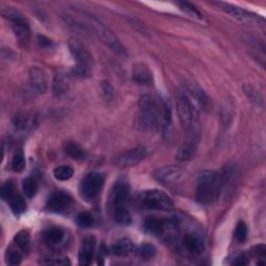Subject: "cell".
I'll use <instances>...</instances> for the list:
<instances>
[{
  "label": "cell",
  "mask_w": 266,
  "mask_h": 266,
  "mask_svg": "<svg viewBox=\"0 0 266 266\" xmlns=\"http://www.w3.org/2000/svg\"><path fill=\"white\" fill-rule=\"evenodd\" d=\"M227 173L215 171H203L198 177L196 199L201 204H210L214 202L227 179Z\"/></svg>",
  "instance_id": "1"
},
{
  "label": "cell",
  "mask_w": 266,
  "mask_h": 266,
  "mask_svg": "<svg viewBox=\"0 0 266 266\" xmlns=\"http://www.w3.org/2000/svg\"><path fill=\"white\" fill-rule=\"evenodd\" d=\"M202 108L189 95L181 90L177 97V112L187 138H197L196 129L199 122V112Z\"/></svg>",
  "instance_id": "2"
},
{
  "label": "cell",
  "mask_w": 266,
  "mask_h": 266,
  "mask_svg": "<svg viewBox=\"0 0 266 266\" xmlns=\"http://www.w3.org/2000/svg\"><path fill=\"white\" fill-rule=\"evenodd\" d=\"M90 26L93 28V31L96 33L98 38L114 53L120 56H127L128 53L126 48L123 46L121 41L117 39V37L109 27H107L104 23H102L95 17H90Z\"/></svg>",
  "instance_id": "3"
},
{
  "label": "cell",
  "mask_w": 266,
  "mask_h": 266,
  "mask_svg": "<svg viewBox=\"0 0 266 266\" xmlns=\"http://www.w3.org/2000/svg\"><path fill=\"white\" fill-rule=\"evenodd\" d=\"M140 120L143 127L154 129L157 126L160 110L157 107L156 101L151 95H142L139 101Z\"/></svg>",
  "instance_id": "4"
},
{
  "label": "cell",
  "mask_w": 266,
  "mask_h": 266,
  "mask_svg": "<svg viewBox=\"0 0 266 266\" xmlns=\"http://www.w3.org/2000/svg\"><path fill=\"white\" fill-rule=\"evenodd\" d=\"M141 202L147 209L168 211L173 209L174 203L172 198L165 191L159 189L147 190L142 195Z\"/></svg>",
  "instance_id": "5"
},
{
  "label": "cell",
  "mask_w": 266,
  "mask_h": 266,
  "mask_svg": "<svg viewBox=\"0 0 266 266\" xmlns=\"http://www.w3.org/2000/svg\"><path fill=\"white\" fill-rule=\"evenodd\" d=\"M105 182V176L99 172L88 173L80 183V196L86 201L95 200L101 193Z\"/></svg>",
  "instance_id": "6"
},
{
  "label": "cell",
  "mask_w": 266,
  "mask_h": 266,
  "mask_svg": "<svg viewBox=\"0 0 266 266\" xmlns=\"http://www.w3.org/2000/svg\"><path fill=\"white\" fill-rule=\"evenodd\" d=\"M217 6H219L224 12H226L230 16L237 20L240 23L246 24V25H255V26H259V25H264L265 21L264 19L259 16V15L252 13V12H248L242 8H239L237 6H233L230 4H226V3H216Z\"/></svg>",
  "instance_id": "7"
},
{
  "label": "cell",
  "mask_w": 266,
  "mask_h": 266,
  "mask_svg": "<svg viewBox=\"0 0 266 266\" xmlns=\"http://www.w3.org/2000/svg\"><path fill=\"white\" fill-rule=\"evenodd\" d=\"M147 156V150L145 147H137L135 149H131L117 155L114 158V165L117 168H131L138 166Z\"/></svg>",
  "instance_id": "8"
},
{
  "label": "cell",
  "mask_w": 266,
  "mask_h": 266,
  "mask_svg": "<svg viewBox=\"0 0 266 266\" xmlns=\"http://www.w3.org/2000/svg\"><path fill=\"white\" fill-rule=\"evenodd\" d=\"M68 46L74 60L77 63L76 65L91 67L92 55L79 40H77L76 38H71L68 42Z\"/></svg>",
  "instance_id": "9"
},
{
  "label": "cell",
  "mask_w": 266,
  "mask_h": 266,
  "mask_svg": "<svg viewBox=\"0 0 266 266\" xmlns=\"http://www.w3.org/2000/svg\"><path fill=\"white\" fill-rule=\"evenodd\" d=\"M182 170L177 166H167L155 172V179L164 185H171L178 182L182 177Z\"/></svg>",
  "instance_id": "10"
},
{
  "label": "cell",
  "mask_w": 266,
  "mask_h": 266,
  "mask_svg": "<svg viewBox=\"0 0 266 266\" xmlns=\"http://www.w3.org/2000/svg\"><path fill=\"white\" fill-rule=\"evenodd\" d=\"M29 82L33 90L39 94H44L48 90L46 72L40 67H33L29 71Z\"/></svg>",
  "instance_id": "11"
},
{
  "label": "cell",
  "mask_w": 266,
  "mask_h": 266,
  "mask_svg": "<svg viewBox=\"0 0 266 266\" xmlns=\"http://www.w3.org/2000/svg\"><path fill=\"white\" fill-rule=\"evenodd\" d=\"M71 204L72 198L70 195L64 191H55L47 201V208L52 212H63L69 208Z\"/></svg>",
  "instance_id": "12"
},
{
  "label": "cell",
  "mask_w": 266,
  "mask_h": 266,
  "mask_svg": "<svg viewBox=\"0 0 266 266\" xmlns=\"http://www.w3.org/2000/svg\"><path fill=\"white\" fill-rule=\"evenodd\" d=\"M95 247H96V238L91 235L86 236V237L82 240L79 248L78 260L80 265H90L92 263L95 253Z\"/></svg>",
  "instance_id": "13"
},
{
  "label": "cell",
  "mask_w": 266,
  "mask_h": 266,
  "mask_svg": "<svg viewBox=\"0 0 266 266\" xmlns=\"http://www.w3.org/2000/svg\"><path fill=\"white\" fill-rule=\"evenodd\" d=\"M130 194V187L129 184L124 180L116 181L111 189L110 200L111 205H119L125 204Z\"/></svg>",
  "instance_id": "14"
},
{
  "label": "cell",
  "mask_w": 266,
  "mask_h": 266,
  "mask_svg": "<svg viewBox=\"0 0 266 266\" xmlns=\"http://www.w3.org/2000/svg\"><path fill=\"white\" fill-rule=\"evenodd\" d=\"M132 78L137 83L150 85L153 82V76L150 69L144 64H138L132 69Z\"/></svg>",
  "instance_id": "15"
},
{
  "label": "cell",
  "mask_w": 266,
  "mask_h": 266,
  "mask_svg": "<svg viewBox=\"0 0 266 266\" xmlns=\"http://www.w3.org/2000/svg\"><path fill=\"white\" fill-rule=\"evenodd\" d=\"M70 86V78L68 74L64 71H58L53 78L52 90L55 96H63L65 95Z\"/></svg>",
  "instance_id": "16"
},
{
  "label": "cell",
  "mask_w": 266,
  "mask_h": 266,
  "mask_svg": "<svg viewBox=\"0 0 266 266\" xmlns=\"http://www.w3.org/2000/svg\"><path fill=\"white\" fill-rule=\"evenodd\" d=\"M183 243H184V246L189 250L190 253L196 254V255L202 254L205 249L204 240L200 237L199 235L194 234V233L186 234L183 238Z\"/></svg>",
  "instance_id": "17"
},
{
  "label": "cell",
  "mask_w": 266,
  "mask_h": 266,
  "mask_svg": "<svg viewBox=\"0 0 266 266\" xmlns=\"http://www.w3.org/2000/svg\"><path fill=\"white\" fill-rule=\"evenodd\" d=\"M198 138H187L186 142L179 148L177 157L180 161H188L193 159L197 151Z\"/></svg>",
  "instance_id": "18"
},
{
  "label": "cell",
  "mask_w": 266,
  "mask_h": 266,
  "mask_svg": "<svg viewBox=\"0 0 266 266\" xmlns=\"http://www.w3.org/2000/svg\"><path fill=\"white\" fill-rule=\"evenodd\" d=\"M161 109H160V121H161V130L162 133L166 139L169 138L171 135V129H172V109L170 105L168 104V102L162 101L161 102Z\"/></svg>",
  "instance_id": "19"
},
{
  "label": "cell",
  "mask_w": 266,
  "mask_h": 266,
  "mask_svg": "<svg viewBox=\"0 0 266 266\" xmlns=\"http://www.w3.org/2000/svg\"><path fill=\"white\" fill-rule=\"evenodd\" d=\"M12 29L15 37H16V39L21 44L28 43L29 38H31V28H29V25L26 20L12 23Z\"/></svg>",
  "instance_id": "20"
},
{
  "label": "cell",
  "mask_w": 266,
  "mask_h": 266,
  "mask_svg": "<svg viewBox=\"0 0 266 266\" xmlns=\"http://www.w3.org/2000/svg\"><path fill=\"white\" fill-rule=\"evenodd\" d=\"M112 215L116 223L122 226H128L131 223V215L125 204L113 205Z\"/></svg>",
  "instance_id": "21"
},
{
  "label": "cell",
  "mask_w": 266,
  "mask_h": 266,
  "mask_svg": "<svg viewBox=\"0 0 266 266\" xmlns=\"http://www.w3.org/2000/svg\"><path fill=\"white\" fill-rule=\"evenodd\" d=\"M133 249H135V244L129 238H121L111 246L112 253L116 256H127L133 252Z\"/></svg>",
  "instance_id": "22"
},
{
  "label": "cell",
  "mask_w": 266,
  "mask_h": 266,
  "mask_svg": "<svg viewBox=\"0 0 266 266\" xmlns=\"http://www.w3.org/2000/svg\"><path fill=\"white\" fill-rule=\"evenodd\" d=\"M168 225V220H164L160 218L149 217L145 220V229L153 235H160L165 231Z\"/></svg>",
  "instance_id": "23"
},
{
  "label": "cell",
  "mask_w": 266,
  "mask_h": 266,
  "mask_svg": "<svg viewBox=\"0 0 266 266\" xmlns=\"http://www.w3.org/2000/svg\"><path fill=\"white\" fill-rule=\"evenodd\" d=\"M64 152L75 160H82L86 157V152L82 148L74 142H67L64 145Z\"/></svg>",
  "instance_id": "24"
},
{
  "label": "cell",
  "mask_w": 266,
  "mask_h": 266,
  "mask_svg": "<svg viewBox=\"0 0 266 266\" xmlns=\"http://www.w3.org/2000/svg\"><path fill=\"white\" fill-rule=\"evenodd\" d=\"M44 239L50 245H57L64 239V232L60 228H51L44 233Z\"/></svg>",
  "instance_id": "25"
},
{
  "label": "cell",
  "mask_w": 266,
  "mask_h": 266,
  "mask_svg": "<svg viewBox=\"0 0 266 266\" xmlns=\"http://www.w3.org/2000/svg\"><path fill=\"white\" fill-rule=\"evenodd\" d=\"M11 210L15 215H21L26 210V202L20 195H15L10 201H9Z\"/></svg>",
  "instance_id": "26"
},
{
  "label": "cell",
  "mask_w": 266,
  "mask_h": 266,
  "mask_svg": "<svg viewBox=\"0 0 266 266\" xmlns=\"http://www.w3.org/2000/svg\"><path fill=\"white\" fill-rule=\"evenodd\" d=\"M243 92H244L245 96L249 99V101L254 103L255 105H257V106L263 105V97L259 93V91H257L253 85L244 84L243 85Z\"/></svg>",
  "instance_id": "27"
},
{
  "label": "cell",
  "mask_w": 266,
  "mask_h": 266,
  "mask_svg": "<svg viewBox=\"0 0 266 266\" xmlns=\"http://www.w3.org/2000/svg\"><path fill=\"white\" fill-rule=\"evenodd\" d=\"M54 178L58 181H68L74 175V170L69 166H60L53 171Z\"/></svg>",
  "instance_id": "28"
},
{
  "label": "cell",
  "mask_w": 266,
  "mask_h": 266,
  "mask_svg": "<svg viewBox=\"0 0 266 266\" xmlns=\"http://www.w3.org/2000/svg\"><path fill=\"white\" fill-rule=\"evenodd\" d=\"M2 15L4 16V18L9 19L12 23L25 20L23 17V15L19 11L15 10L14 8L4 6V5H2Z\"/></svg>",
  "instance_id": "29"
},
{
  "label": "cell",
  "mask_w": 266,
  "mask_h": 266,
  "mask_svg": "<svg viewBox=\"0 0 266 266\" xmlns=\"http://www.w3.org/2000/svg\"><path fill=\"white\" fill-rule=\"evenodd\" d=\"M38 183L37 181L32 178V177H28L23 181V193L27 198H34L38 191Z\"/></svg>",
  "instance_id": "30"
},
{
  "label": "cell",
  "mask_w": 266,
  "mask_h": 266,
  "mask_svg": "<svg viewBox=\"0 0 266 266\" xmlns=\"http://www.w3.org/2000/svg\"><path fill=\"white\" fill-rule=\"evenodd\" d=\"M15 243L22 250L28 249L29 244H31V235H29L27 231H20L15 236Z\"/></svg>",
  "instance_id": "31"
},
{
  "label": "cell",
  "mask_w": 266,
  "mask_h": 266,
  "mask_svg": "<svg viewBox=\"0 0 266 266\" xmlns=\"http://www.w3.org/2000/svg\"><path fill=\"white\" fill-rule=\"evenodd\" d=\"M177 6H178L183 12H185L187 15H189L190 17L196 18V19H202V14L201 12L190 3L187 2H179L177 3Z\"/></svg>",
  "instance_id": "32"
},
{
  "label": "cell",
  "mask_w": 266,
  "mask_h": 266,
  "mask_svg": "<svg viewBox=\"0 0 266 266\" xmlns=\"http://www.w3.org/2000/svg\"><path fill=\"white\" fill-rule=\"evenodd\" d=\"M76 221L81 228H91L94 225V216L91 212L83 211L77 215Z\"/></svg>",
  "instance_id": "33"
},
{
  "label": "cell",
  "mask_w": 266,
  "mask_h": 266,
  "mask_svg": "<svg viewBox=\"0 0 266 266\" xmlns=\"http://www.w3.org/2000/svg\"><path fill=\"white\" fill-rule=\"evenodd\" d=\"M13 126L16 131H25L31 126V121L26 115H16L13 120Z\"/></svg>",
  "instance_id": "34"
},
{
  "label": "cell",
  "mask_w": 266,
  "mask_h": 266,
  "mask_svg": "<svg viewBox=\"0 0 266 266\" xmlns=\"http://www.w3.org/2000/svg\"><path fill=\"white\" fill-rule=\"evenodd\" d=\"M15 195H17L16 187L12 181L6 182L2 187V198L3 200L9 202Z\"/></svg>",
  "instance_id": "35"
},
{
  "label": "cell",
  "mask_w": 266,
  "mask_h": 266,
  "mask_svg": "<svg viewBox=\"0 0 266 266\" xmlns=\"http://www.w3.org/2000/svg\"><path fill=\"white\" fill-rule=\"evenodd\" d=\"M72 74L74 76L79 77V78H87V77H90L92 74V67L76 65L72 69Z\"/></svg>",
  "instance_id": "36"
},
{
  "label": "cell",
  "mask_w": 266,
  "mask_h": 266,
  "mask_svg": "<svg viewBox=\"0 0 266 266\" xmlns=\"http://www.w3.org/2000/svg\"><path fill=\"white\" fill-rule=\"evenodd\" d=\"M12 168L15 172H22L25 169V158L22 152H18L14 155L12 159Z\"/></svg>",
  "instance_id": "37"
},
{
  "label": "cell",
  "mask_w": 266,
  "mask_h": 266,
  "mask_svg": "<svg viewBox=\"0 0 266 266\" xmlns=\"http://www.w3.org/2000/svg\"><path fill=\"white\" fill-rule=\"evenodd\" d=\"M235 238L239 242H244L247 238V227L243 221H239L235 229Z\"/></svg>",
  "instance_id": "38"
},
{
  "label": "cell",
  "mask_w": 266,
  "mask_h": 266,
  "mask_svg": "<svg viewBox=\"0 0 266 266\" xmlns=\"http://www.w3.org/2000/svg\"><path fill=\"white\" fill-rule=\"evenodd\" d=\"M100 86H101V91H102L103 98H104L105 101L110 102L113 99V95H114V93H113V87L110 84V82L104 80V81L101 82Z\"/></svg>",
  "instance_id": "39"
},
{
  "label": "cell",
  "mask_w": 266,
  "mask_h": 266,
  "mask_svg": "<svg viewBox=\"0 0 266 266\" xmlns=\"http://www.w3.org/2000/svg\"><path fill=\"white\" fill-rule=\"evenodd\" d=\"M139 253L140 256L145 259H151L156 255V248L154 245L150 243H145L141 246Z\"/></svg>",
  "instance_id": "40"
},
{
  "label": "cell",
  "mask_w": 266,
  "mask_h": 266,
  "mask_svg": "<svg viewBox=\"0 0 266 266\" xmlns=\"http://www.w3.org/2000/svg\"><path fill=\"white\" fill-rule=\"evenodd\" d=\"M22 261V255L17 249H10L8 252V262L11 265H18Z\"/></svg>",
  "instance_id": "41"
},
{
  "label": "cell",
  "mask_w": 266,
  "mask_h": 266,
  "mask_svg": "<svg viewBox=\"0 0 266 266\" xmlns=\"http://www.w3.org/2000/svg\"><path fill=\"white\" fill-rule=\"evenodd\" d=\"M247 263H248V257L243 253L239 254L238 256H236L233 261L234 265H238V266H243V265H246Z\"/></svg>",
  "instance_id": "42"
},
{
  "label": "cell",
  "mask_w": 266,
  "mask_h": 266,
  "mask_svg": "<svg viewBox=\"0 0 266 266\" xmlns=\"http://www.w3.org/2000/svg\"><path fill=\"white\" fill-rule=\"evenodd\" d=\"M254 254L260 259H264L266 256V246L264 244H259L254 248Z\"/></svg>",
  "instance_id": "43"
}]
</instances>
